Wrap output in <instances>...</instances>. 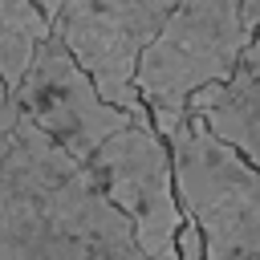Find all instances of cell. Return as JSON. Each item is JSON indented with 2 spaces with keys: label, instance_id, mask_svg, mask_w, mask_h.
<instances>
[{
  "label": "cell",
  "instance_id": "1",
  "mask_svg": "<svg viewBox=\"0 0 260 260\" xmlns=\"http://www.w3.org/2000/svg\"><path fill=\"white\" fill-rule=\"evenodd\" d=\"M0 256L146 260L93 171L20 114L0 167Z\"/></svg>",
  "mask_w": 260,
  "mask_h": 260
},
{
  "label": "cell",
  "instance_id": "2",
  "mask_svg": "<svg viewBox=\"0 0 260 260\" xmlns=\"http://www.w3.org/2000/svg\"><path fill=\"white\" fill-rule=\"evenodd\" d=\"M162 138L171 146L179 207L199 223L207 260L260 256V167L191 110Z\"/></svg>",
  "mask_w": 260,
  "mask_h": 260
},
{
  "label": "cell",
  "instance_id": "3",
  "mask_svg": "<svg viewBox=\"0 0 260 260\" xmlns=\"http://www.w3.org/2000/svg\"><path fill=\"white\" fill-rule=\"evenodd\" d=\"M252 32L256 28L244 20L240 0H175L134 65V89L158 134L187 114L195 89L236 73Z\"/></svg>",
  "mask_w": 260,
  "mask_h": 260
},
{
  "label": "cell",
  "instance_id": "4",
  "mask_svg": "<svg viewBox=\"0 0 260 260\" xmlns=\"http://www.w3.org/2000/svg\"><path fill=\"white\" fill-rule=\"evenodd\" d=\"M98 187L106 199L130 219V232L146 260H179L175 256V232L183 223L179 191H175V167L171 146L154 130L150 118H130L118 126L89 158Z\"/></svg>",
  "mask_w": 260,
  "mask_h": 260
},
{
  "label": "cell",
  "instance_id": "5",
  "mask_svg": "<svg viewBox=\"0 0 260 260\" xmlns=\"http://www.w3.org/2000/svg\"><path fill=\"white\" fill-rule=\"evenodd\" d=\"M171 8L175 0H61L49 24L93 77L102 98L150 118L134 89V65Z\"/></svg>",
  "mask_w": 260,
  "mask_h": 260
},
{
  "label": "cell",
  "instance_id": "6",
  "mask_svg": "<svg viewBox=\"0 0 260 260\" xmlns=\"http://www.w3.org/2000/svg\"><path fill=\"white\" fill-rule=\"evenodd\" d=\"M20 114H28L49 138H57L69 154H77L81 162L118 130L126 126L130 110L114 106L110 98H102V89L93 85V77L81 69V61L69 53V45L49 28L24 69V77L12 89Z\"/></svg>",
  "mask_w": 260,
  "mask_h": 260
},
{
  "label": "cell",
  "instance_id": "7",
  "mask_svg": "<svg viewBox=\"0 0 260 260\" xmlns=\"http://www.w3.org/2000/svg\"><path fill=\"white\" fill-rule=\"evenodd\" d=\"M187 110L260 167V77H228L195 89Z\"/></svg>",
  "mask_w": 260,
  "mask_h": 260
},
{
  "label": "cell",
  "instance_id": "8",
  "mask_svg": "<svg viewBox=\"0 0 260 260\" xmlns=\"http://www.w3.org/2000/svg\"><path fill=\"white\" fill-rule=\"evenodd\" d=\"M49 16L32 0H0V77L8 89L24 77L41 37L49 32Z\"/></svg>",
  "mask_w": 260,
  "mask_h": 260
},
{
  "label": "cell",
  "instance_id": "9",
  "mask_svg": "<svg viewBox=\"0 0 260 260\" xmlns=\"http://www.w3.org/2000/svg\"><path fill=\"white\" fill-rule=\"evenodd\" d=\"M175 256L179 260H207V240H203L199 223L187 219V215H183V223L175 232Z\"/></svg>",
  "mask_w": 260,
  "mask_h": 260
},
{
  "label": "cell",
  "instance_id": "10",
  "mask_svg": "<svg viewBox=\"0 0 260 260\" xmlns=\"http://www.w3.org/2000/svg\"><path fill=\"white\" fill-rule=\"evenodd\" d=\"M16 122H20V106H16L12 89H8L4 77H0V167H4V154H8V142H12Z\"/></svg>",
  "mask_w": 260,
  "mask_h": 260
},
{
  "label": "cell",
  "instance_id": "11",
  "mask_svg": "<svg viewBox=\"0 0 260 260\" xmlns=\"http://www.w3.org/2000/svg\"><path fill=\"white\" fill-rule=\"evenodd\" d=\"M232 77H260V24H256L252 41L244 45V53H240V65H236V73H232Z\"/></svg>",
  "mask_w": 260,
  "mask_h": 260
},
{
  "label": "cell",
  "instance_id": "12",
  "mask_svg": "<svg viewBox=\"0 0 260 260\" xmlns=\"http://www.w3.org/2000/svg\"><path fill=\"white\" fill-rule=\"evenodd\" d=\"M32 4H37V8H41L49 20H53V12H57V4H61V0H32Z\"/></svg>",
  "mask_w": 260,
  "mask_h": 260
}]
</instances>
